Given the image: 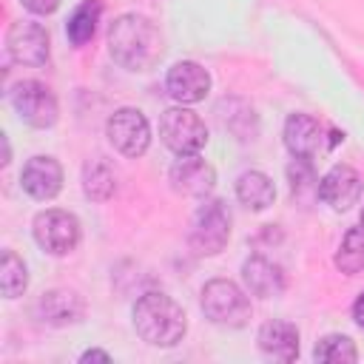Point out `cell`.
I'll return each instance as SVG.
<instances>
[{
	"instance_id": "cell-11",
	"label": "cell",
	"mask_w": 364,
	"mask_h": 364,
	"mask_svg": "<svg viewBox=\"0 0 364 364\" xmlns=\"http://www.w3.org/2000/svg\"><path fill=\"white\" fill-rule=\"evenodd\" d=\"M165 88L179 105H196L210 91V74L196 60H179L168 68Z\"/></svg>"
},
{
	"instance_id": "cell-13",
	"label": "cell",
	"mask_w": 364,
	"mask_h": 364,
	"mask_svg": "<svg viewBox=\"0 0 364 364\" xmlns=\"http://www.w3.org/2000/svg\"><path fill=\"white\" fill-rule=\"evenodd\" d=\"M168 182H171V188L176 193H185V196H208L216 188V171L199 154H191V156H179L171 165Z\"/></svg>"
},
{
	"instance_id": "cell-12",
	"label": "cell",
	"mask_w": 364,
	"mask_h": 364,
	"mask_svg": "<svg viewBox=\"0 0 364 364\" xmlns=\"http://www.w3.org/2000/svg\"><path fill=\"white\" fill-rule=\"evenodd\" d=\"M20 185L23 191L37 199V202H51L60 191H63V165L54 156L37 154L23 165L20 173Z\"/></svg>"
},
{
	"instance_id": "cell-18",
	"label": "cell",
	"mask_w": 364,
	"mask_h": 364,
	"mask_svg": "<svg viewBox=\"0 0 364 364\" xmlns=\"http://www.w3.org/2000/svg\"><path fill=\"white\" fill-rule=\"evenodd\" d=\"M82 193L91 202H108L117 193V171L105 156H94L82 165Z\"/></svg>"
},
{
	"instance_id": "cell-22",
	"label": "cell",
	"mask_w": 364,
	"mask_h": 364,
	"mask_svg": "<svg viewBox=\"0 0 364 364\" xmlns=\"http://www.w3.org/2000/svg\"><path fill=\"white\" fill-rule=\"evenodd\" d=\"M313 358L316 361H327V364H355L358 361V350H355V341L350 336L330 333V336L318 338V344L313 347Z\"/></svg>"
},
{
	"instance_id": "cell-2",
	"label": "cell",
	"mask_w": 364,
	"mask_h": 364,
	"mask_svg": "<svg viewBox=\"0 0 364 364\" xmlns=\"http://www.w3.org/2000/svg\"><path fill=\"white\" fill-rule=\"evenodd\" d=\"M131 321L136 336L151 347H176L188 333V316L176 299L162 290H148L134 301Z\"/></svg>"
},
{
	"instance_id": "cell-8",
	"label": "cell",
	"mask_w": 364,
	"mask_h": 364,
	"mask_svg": "<svg viewBox=\"0 0 364 364\" xmlns=\"http://www.w3.org/2000/svg\"><path fill=\"white\" fill-rule=\"evenodd\" d=\"M105 136L108 142L114 145L117 154L128 156V159H136L148 151L151 145V125H148V117L139 111V108H117L108 122H105Z\"/></svg>"
},
{
	"instance_id": "cell-7",
	"label": "cell",
	"mask_w": 364,
	"mask_h": 364,
	"mask_svg": "<svg viewBox=\"0 0 364 364\" xmlns=\"http://www.w3.org/2000/svg\"><path fill=\"white\" fill-rule=\"evenodd\" d=\"M9 102H11L14 114L31 128H51L60 117V105H57L54 91L40 80L14 82V88L9 91Z\"/></svg>"
},
{
	"instance_id": "cell-3",
	"label": "cell",
	"mask_w": 364,
	"mask_h": 364,
	"mask_svg": "<svg viewBox=\"0 0 364 364\" xmlns=\"http://www.w3.org/2000/svg\"><path fill=\"white\" fill-rule=\"evenodd\" d=\"M199 307L205 313V318L216 327H228V330H239L250 321L253 307L247 293L230 282V279H210L205 282L202 293H199Z\"/></svg>"
},
{
	"instance_id": "cell-27",
	"label": "cell",
	"mask_w": 364,
	"mask_h": 364,
	"mask_svg": "<svg viewBox=\"0 0 364 364\" xmlns=\"http://www.w3.org/2000/svg\"><path fill=\"white\" fill-rule=\"evenodd\" d=\"M353 318H355L358 327H364V290L358 293V299H355V304H353Z\"/></svg>"
},
{
	"instance_id": "cell-28",
	"label": "cell",
	"mask_w": 364,
	"mask_h": 364,
	"mask_svg": "<svg viewBox=\"0 0 364 364\" xmlns=\"http://www.w3.org/2000/svg\"><path fill=\"white\" fill-rule=\"evenodd\" d=\"M361 225H364V208H361Z\"/></svg>"
},
{
	"instance_id": "cell-25",
	"label": "cell",
	"mask_w": 364,
	"mask_h": 364,
	"mask_svg": "<svg viewBox=\"0 0 364 364\" xmlns=\"http://www.w3.org/2000/svg\"><path fill=\"white\" fill-rule=\"evenodd\" d=\"M20 6L31 14H51V11H57L60 0H20Z\"/></svg>"
},
{
	"instance_id": "cell-10",
	"label": "cell",
	"mask_w": 364,
	"mask_h": 364,
	"mask_svg": "<svg viewBox=\"0 0 364 364\" xmlns=\"http://www.w3.org/2000/svg\"><path fill=\"white\" fill-rule=\"evenodd\" d=\"M82 316H85V301L77 290L68 287H54L43 293L34 304V318L46 327H68L82 321Z\"/></svg>"
},
{
	"instance_id": "cell-4",
	"label": "cell",
	"mask_w": 364,
	"mask_h": 364,
	"mask_svg": "<svg viewBox=\"0 0 364 364\" xmlns=\"http://www.w3.org/2000/svg\"><path fill=\"white\" fill-rule=\"evenodd\" d=\"M228 239H230V213L225 202L205 199L191 219V230H188L191 250L196 256H219Z\"/></svg>"
},
{
	"instance_id": "cell-15",
	"label": "cell",
	"mask_w": 364,
	"mask_h": 364,
	"mask_svg": "<svg viewBox=\"0 0 364 364\" xmlns=\"http://www.w3.org/2000/svg\"><path fill=\"white\" fill-rule=\"evenodd\" d=\"M242 282L247 287V293L259 296V299H273V296H282L284 293V270L279 262L262 256V253H253L242 262Z\"/></svg>"
},
{
	"instance_id": "cell-20",
	"label": "cell",
	"mask_w": 364,
	"mask_h": 364,
	"mask_svg": "<svg viewBox=\"0 0 364 364\" xmlns=\"http://www.w3.org/2000/svg\"><path fill=\"white\" fill-rule=\"evenodd\" d=\"M336 270L344 273V276H358L364 273V225L361 228H350L336 250V259H333Z\"/></svg>"
},
{
	"instance_id": "cell-9",
	"label": "cell",
	"mask_w": 364,
	"mask_h": 364,
	"mask_svg": "<svg viewBox=\"0 0 364 364\" xmlns=\"http://www.w3.org/2000/svg\"><path fill=\"white\" fill-rule=\"evenodd\" d=\"M6 51H9L11 63L40 68L48 63V54H51L48 31L34 20H17L6 31Z\"/></svg>"
},
{
	"instance_id": "cell-1",
	"label": "cell",
	"mask_w": 364,
	"mask_h": 364,
	"mask_svg": "<svg viewBox=\"0 0 364 364\" xmlns=\"http://www.w3.org/2000/svg\"><path fill=\"white\" fill-rule=\"evenodd\" d=\"M108 54L128 71H151L162 57V34L136 11L119 14L108 28Z\"/></svg>"
},
{
	"instance_id": "cell-17",
	"label": "cell",
	"mask_w": 364,
	"mask_h": 364,
	"mask_svg": "<svg viewBox=\"0 0 364 364\" xmlns=\"http://www.w3.org/2000/svg\"><path fill=\"white\" fill-rule=\"evenodd\" d=\"M259 350L273 361H296L299 358V330L290 321L273 318L259 327Z\"/></svg>"
},
{
	"instance_id": "cell-23",
	"label": "cell",
	"mask_w": 364,
	"mask_h": 364,
	"mask_svg": "<svg viewBox=\"0 0 364 364\" xmlns=\"http://www.w3.org/2000/svg\"><path fill=\"white\" fill-rule=\"evenodd\" d=\"M28 287V267L26 262L14 253V250H3L0 259V290L6 299H17L23 296Z\"/></svg>"
},
{
	"instance_id": "cell-6",
	"label": "cell",
	"mask_w": 364,
	"mask_h": 364,
	"mask_svg": "<svg viewBox=\"0 0 364 364\" xmlns=\"http://www.w3.org/2000/svg\"><path fill=\"white\" fill-rule=\"evenodd\" d=\"M159 136L165 148H171L176 156H191L208 145V125L191 108L173 105L159 117Z\"/></svg>"
},
{
	"instance_id": "cell-19",
	"label": "cell",
	"mask_w": 364,
	"mask_h": 364,
	"mask_svg": "<svg viewBox=\"0 0 364 364\" xmlns=\"http://www.w3.org/2000/svg\"><path fill=\"white\" fill-rule=\"evenodd\" d=\"M236 199L250 210H267L276 202V185L262 171H245L236 179Z\"/></svg>"
},
{
	"instance_id": "cell-5",
	"label": "cell",
	"mask_w": 364,
	"mask_h": 364,
	"mask_svg": "<svg viewBox=\"0 0 364 364\" xmlns=\"http://www.w3.org/2000/svg\"><path fill=\"white\" fill-rule=\"evenodd\" d=\"M31 236L37 242L40 250H46L48 256H68L80 239H82V228L80 219L71 210L63 208H46L34 216L31 222Z\"/></svg>"
},
{
	"instance_id": "cell-14",
	"label": "cell",
	"mask_w": 364,
	"mask_h": 364,
	"mask_svg": "<svg viewBox=\"0 0 364 364\" xmlns=\"http://www.w3.org/2000/svg\"><path fill=\"white\" fill-rule=\"evenodd\" d=\"M361 176L350 165H333L321 179H318V199L330 205L333 210H350L358 196H361Z\"/></svg>"
},
{
	"instance_id": "cell-26",
	"label": "cell",
	"mask_w": 364,
	"mask_h": 364,
	"mask_svg": "<svg viewBox=\"0 0 364 364\" xmlns=\"http://www.w3.org/2000/svg\"><path fill=\"white\" fill-rule=\"evenodd\" d=\"M80 361L85 364V361H102V364H108L111 361V355L108 353H102V350H85L82 355H80Z\"/></svg>"
},
{
	"instance_id": "cell-16",
	"label": "cell",
	"mask_w": 364,
	"mask_h": 364,
	"mask_svg": "<svg viewBox=\"0 0 364 364\" xmlns=\"http://www.w3.org/2000/svg\"><path fill=\"white\" fill-rule=\"evenodd\" d=\"M284 148L299 159H313L324 148V128L310 114H290L284 119Z\"/></svg>"
},
{
	"instance_id": "cell-21",
	"label": "cell",
	"mask_w": 364,
	"mask_h": 364,
	"mask_svg": "<svg viewBox=\"0 0 364 364\" xmlns=\"http://www.w3.org/2000/svg\"><path fill=\"white\" fill-rule=\"evenodd\" d=\"M100 14H102V3L100 0H82L74 9V14L68 17V26H65V34H68L71 46H85L94 37Z\"/></svg>"
},
{
	"instance_id": "cell-24",
	"label": "cell",
	"mask_w": 364,
	"mask_h": 364,
	"mask_svg": "<svg viewBox=\"0 0 364 364\" xmlns=\"http://www.w3.org/2000/svg\"><path fill=\"white\" fill-rule=\"evenodd\" d=\"M287 179H290V193L299 202H307L313 196H318V179L313 173L310 159H299L293 156V162L287 165Z\"/></svg>"
}]
</instances>
